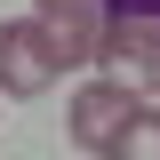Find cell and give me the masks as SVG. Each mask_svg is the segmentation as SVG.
Returning <instances> with one entry per match:
<instances>
[{
	"mask_svg": "<svg viewBox=\"0 0 160 160\" xmlns=\"http://www.w3.org/2000/svg\"><path fill=\"white\" fill-rule=\"evenodd\" d=\"M56 48H48V32L40 24H0V96H16V104H32V96H48L56 88Z\"/></svg>",
	"mask_w": 160,
	"mask_h": 160,
	"instance_id": "6da1fadb",
	"label": "cell"
},
{
	"mask_svg": "<svg viewBox=\"0 0 160 160\" xmlns=\"http://www.w3.org/2000/svg\"><path fill=\"white\" fill-rule=\"evenodd\" d=\"M104 64H120V88L128 96H152L160 104V24L144 16H104Z\"/></svg>",
	"mask_w": 160,
	"mask_h": 160,
	"instance_id": "7a4b0ae2",
	"label": "cell"
},
{
	"mask_svg": "<svg viewBox=\"0 0 160 160\" xmlns=\"http://www.w3.org/2000/svg\"><path fill=\"white\" fill-rule=\"evenodd\" d=\"M32 24L48 32L56 64H96L104 48V0H32Z\"/></svg>",
	"mask_w": 160,
	"mask_h": 160,
	"instance_id": "3957f363",
	"label": "cell"
},
{
	"mask_svg": "<svg viewBox=\"0 0 160 160\" xmlns=\"http://www.w3.org/2000/svg\"><path fill=\"white\" fill-rule=\"evenodd\" d=\"M128 112H136V96H128L120 80H88V88L72 96V128H64V136H72L80 152H104V136H112Z\"/></svg>",
	"mask_w": 160,
	"mask_h": 160,
	"instance_id": "277c9868",
	"label": "cell"
},
{
	"mask_svg": "<svg viewBox=\"0 0 160 160\" xmlns=\"http://www.w3.org/2000/svg\"><path fill=\"white\" fill-rule=\"evenodd\" d=\"M96 160H160V104H136V112L104 136Z\"/></svg>",
	"mask_w": 160,
	"mask_h": 160,
	"instance_id": "5b68a950",
	"label": "cell"
},
{
	"mask_svg": "<svg viewBox=\"0 0 160 160\" xmlns=\"http://www.w3.org/2000/svg\"><path fill=\"white\" fill-rule=\"evenodd\" d=\"M104 16H144V24H160V0H104Z\"/></svg>",
	"mask_w": 160,
	"mask_h": 160,
	"instance_id": "8992f818",
	"label": "cell"
}]
</instances>
